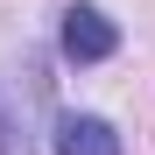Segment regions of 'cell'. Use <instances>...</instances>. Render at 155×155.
Listing matches in <instances>:
<instances>
[{
  "mask_svg": "<svg viewBox=\"0 0 155 155\" xmlns=\"http://www.w3.org/2000/svg\"><path fill=\"white\" fill-rule=\"evenodd\" d=\"M120 49V28L99 7H85V0H78V7H64V57L71 64H106Z\"/></svg>",
  "mask_w": 155,
  "mask_h": 155,
  "instance_id": "6da1fadb",
  "label": "cell"
},
{
  "mask_svg": "<svg viewBox=\"0 0 155 155\" xmlns=\"http://www.w3.org/2000/svg\"><path fill=\"white\" fill-rule=\"evenodd\" d=\"M57 155H120V134L99 113H64L57 120Z\"/></svg>",
  "mask_w": 155,
  "mask_h": 155,
  "instance_id": "7a4b0ae2",
  "label": "cell"
}]
</instances>
